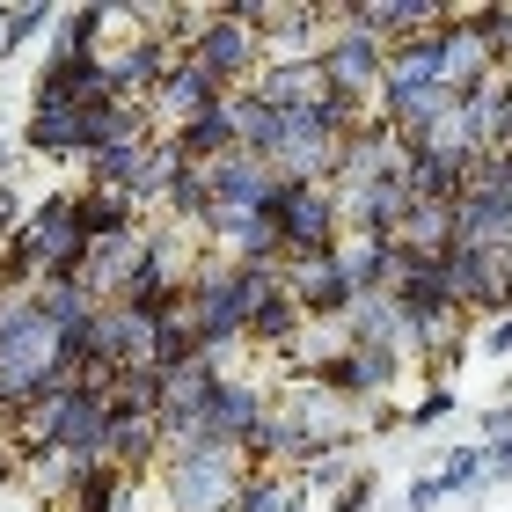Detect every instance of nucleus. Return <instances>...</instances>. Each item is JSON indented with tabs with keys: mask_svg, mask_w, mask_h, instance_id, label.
I'll list each match as a JSON object with an SVG mask.
<instances>
[{
	"mask_svg": "<svg viewBox=\"0 0 512 512\" xmlns=\"http://www.w3.org/2000/svg\"><path fill=\"white\" fill-rule=\"evenodd\" d=\"M81 374V337H66L30 286H0V417L30 410Z\"/></svg>",
	"mask_w": 512,
	"mask_h": 512,
	"instance_id": "obj_1",
	"label": "nucleus"
},
{
	"mask_svg": "<svg viewBox=\"0 0 512 512\" xmlns=\"http://www.w3.org/2000/svg\"><path fill=\"white\" fill-rule=\"evenodd\" d=\"M249 476H256V454L191 439V447L161 454V476L154 483H161V505H169V512H235Z\"/></svg>",
	"mask_w": 512,
	"mask_h": 512,
	"instance_id": "obj_2",
	"label": "nucleus"
},
{
	"mask_svg": "<svg viewBox=\"0 0 512 512\" xmlns=\"http://www.w3.org/2000/svg\"><path fill=\"white\" fill-rule=\"evenodd\" d=\"M183 59H191L198 74L220 88V96H249L256 74H264V37L249 30V15H242V8H213Z\"/></svg>",
	"mask_w": 512,
	"mask_h": 512,
	"instance_id": "obj_3",
	"label": "nucleus"
},
{
	"mask_svg": "<svg viewBox=\"0 0 512 512\" xmlns=\"http://www.w3.org/2000/svg\"><path fill=\"white\" fill-rule=\"evenodd\" d=\"M315 66H322V81H330V96H352V103L374 110L381 103V74H388V44L366 37L359 22H344L330 8V37L315 44Z\"/></svg>",
	"mask_w": 512,
	"mask_h": 512,
	"instance_id": "obj_4",
	"label": "nucleus"
},
{
	"mask_svg": "<svg viewBox=\"0 0 512 512\" xmlns=\"http://www.w3.org/2000/svg\"><path fill=\"white\" fill-rule=\"evenodd\" d=\"M22 147H30L37 161H88L96 154V139H88V103L81 96H52V88H30Z\"/></svg>",
	"mask_w": 512,
	"mask_h": 512,
	"instance_id": "obj_5",
	"label": "nucleus"
},
{
	"mask_svg": "<svg viewBox=\"0 0 512 512\" xmlns=\"http://www.w3.org/2000/svg\"><path fill=\"white\" fill-rule=\"evenodd\" d=\"M278 235H286V256H308V249H337L344 242V213H337V191L330 183H286L271 205Z\"/></svg>",
	"mask_w": 512,
	"mask_h": 512,
	"instance_id": "obj_6",
	"label": "nucleus"
},
{
	"mask_svg": "<svg viewBox=\"0 0 512 512\" xmlns=\"http://www.w3.org/2000/svg\"><path fill=\"white\" fill-rule=\"evenodd\" d=\"M271 381H256V374H227L213 388V410H205V432L198 439H213V447H242L256 454V432H264V417H271Z\"/></svg>",
	"mask_w": 512,
	"mask_h": 512,
	"instance_id": "obj_7",
	"label": "nucleus"
},
{
	"mask_svg": "<svg viewBox=\"0 0 512 512\" xmlns=\"http://www.w3.org/2000/svg\"><path fill=\"white\" fill-rule=\"evenodd\" d=\"M213 103H227V96H220V88L198 74L191 59H183L176 74L154 88V103H147V110H154V132H161V139H176V132H191V125H198V118H205Z\"/></svg>",
	"mask_w": 512,
	"mask_h": 512,
	"instance_id": "obj_8",
	"label": "nucleus"
},
{
	"mask_svg": "<svg viewBox=\"0 0 512 512\" xmlns=\"http://www.w3.org/2000/svg\"><path fill=\"white\" fill-rule=\"evenodd\" d=\"M37 30H52V8H0V59H15Z\"/></svg>",
	"mask_w": 512,
	"mask_h": 512,
	"instance_id": "obj_9",
	"label": "nucleus"
},
{
	"mask_svg": "<svg viewBox=\"0 0 512 512\" xmlns=\"http://www.w3.org/2000/svg\"><path fill=\"white\" fill-rule=\"evenodd\" d=\"M286 498H293V476L256 469V476L242 483V505H235V512H286Z\"/></svg>",
	"mask_w": 512,
	"mask_h": 512,
	"instance_id": "obj_10",
	"label": "nucleus"
},
{
	"mask_svg": "<svg viewBox=\"0 0 512 512\" xmlns=\"http://www.w3.org/2000/svg\"><path fill=\"white\" fill-rule=\"evenodd\" d=\"M447 491H469V483H491V447H454L447 469H439Z\"/></svg>",
	"mask_w": 512,
	"mask_h": 512,
	"instance_id": "obj_11",
	"label": "nucleus"
},
{
	"mask_svg": "<svg viewBox=\"0 0 512 512\" xmlns=\"http://www.w3.org/2000/svg\"><path fill=\"white\" fill-rule=\"evenodd\" d=\"M447 410H454V395H447V388H432L425 403H410V410H403V425H417V432H425V425H439Z\"/></svg>",
	"mask_w": 512,
	"mask_h": 512,
	"instance_id": "obj_12",
	"label": "nucleus"
},
{
	"mask_svg": "<svg viewBox=\"0 0 512 512\" xmlns=\"http://www.w3.org/2000/svg\"><path fill=\"white\" fill-rule=\"evenodd\" d=\"M366 505H374V476H352V483H344V491H337V512H366Z\"/></svg>",
	"mask_w": 512,
	"mask_h": 512,
	"instance_id": "obj_13",
	"label": "nucleus"
},
{
	"mask_svg": "<svg viewBox=\"0 0 512 512\" xmlns=\"http://www.w3.org/2000/svg\"><path fill=\"white\" fill-rule=\"evenodd\" d=\"M439 498H447V483H439V476H425V483H410V505H439Z\"/></svg>",
	"mask_w": 512,
	"mask_h": 512,
	"instance_id": "obj_14",
	"label": "nucleus"
},
{
	"mask_svg": "<svg viewBox=\"0 0 512 512\" xmlns=\"http://www.w3.org/2000/svg\"><path fill=\"white\" fill-rule=\"evenodd\" d=\"M498 476H512V439H505V447H491V483Z\"/></svg>",
	"mask_w": 512,
	"mask_h": 512,
	"instance_id": "obj_15",
	"label": "nucleus"
}]
</instances>
